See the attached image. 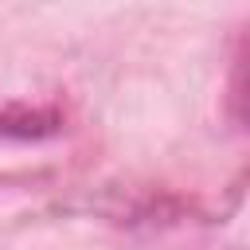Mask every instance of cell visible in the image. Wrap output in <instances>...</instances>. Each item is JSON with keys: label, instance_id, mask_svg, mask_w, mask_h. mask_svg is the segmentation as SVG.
Returning a JSON list of instances; mask_svg holds the SVG:
<instances>
[{"label": "cell", "instance_id": "6da1fadb", "mask_svg": "<svg viewBox=\"0 0 250 250\" xmlns=\"http://www.w3.org/2000/svg\"><path fill=\"white\" fill-rule=\"evenodd\" d=\"M234 113L250 129V47H246V55L238 59V70H234Z\"/></svg>", "mask_w": 250, "mask_h": 250}]
</instances>
